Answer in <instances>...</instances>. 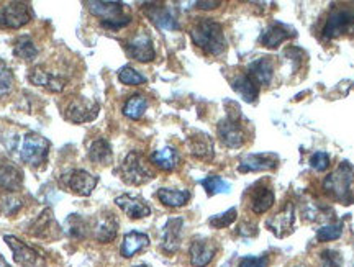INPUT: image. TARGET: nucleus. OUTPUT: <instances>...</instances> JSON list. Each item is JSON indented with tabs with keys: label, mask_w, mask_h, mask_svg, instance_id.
<instances>
[{
	"label": "nucleus",
	"mask_w": 354,
	"mask_h": 267,
	"mask_svg": "<svg viewBox=\"0 0 354 267\" xmlns=\"http://www.w3.org/2000/svg\"><path fill=\"white\" fill-rule=\"evenodd\" d=\"M190 38L197 48L210 56H220L227 50L223 26L212 19H198L190 28Z\"/></svg>",
	"instance_id": "1"
},
{
	"label": "nucleus",
	"mask_w": 354,
	"mask_h": 267,
	"mask_svg": "<svg viewBox=\"0 0 354 267\" xmlns=\"http://www.w3.org/2000/svg\"><path fill=\"white\" fill-rule=\"evenodd\" d=\"M353 184H354L353 166L349 163H342L333 172H331V174H328L325 179H323L322 189L325 190L326 195H330L331 199L336 200V202L349 205V203L354 200Z\"/></svg>",
	"instance_id": "2"
},
{
	"label": "nucleus",
	"mask_w": 354,
	"mask_h": 267,
	"mask_svg": "<svg viewBox=\"0 0 354 267\" xmlns=\"http://www.w3.org/2000/svg\"><path fill=\"white\" fill-rule=\"evenodd\" d=\"M88 12L100 20L102 26L110 30H120L123 26L130 25L131 17L123 12L120 2H91L86 3Z\"/></svg>",
	"instance_id": "3"
},
{
	"label": "nucleus",
	"mask_w": 354,
	"mask_h": 267,
	"mask_svg": "<svg viewBox=\"0 0 354 267\" xmlns=\"http://www.w3.org/2000/svg\"><path fill=\"white\" fill-rule=\"evenodd\" d=\"M118 172H120L123 182L130 185H143L154 177V172L149 169L143 154L138 153V151L128 153Z\"/></svg>",
	"instance_id": "4"
},
{
	"label": "nucleus",
	"mask_w": 354,
	"mask_h": 267,
	"mask_svg": "<svg viewBox=\"0 0 354 267\" xmlns=\"http://www.w3.org/2000/svg\"><path fill=\"white\" fill-rule=\"evenodd\" d=\"M50 141L37 133H28L20 146V158L21 161L28 166L37 167L46 163L48 154H50Z\"/></svg>",
	"instance_id": "5"
},
{
	"label": "nucleus",
	"mask_w": 354,
	"mask_h": 267,
	"mask_svg": "<svg viewBox=\"0 0 354 267\" xmlns=\"http://www.w3.org/2000/svg\"><path fill=\"white\" fill-rule=\"evenodd\" d=\"M33 19V10L30 3L10 2L0 8V28L19 30Z\"/></svg>",
	"instance_id": "6"
},
{
	"label": "nucleus",
	"mask_w": 354,
	"mask_h": 267,
	"mask_svg": "<svg viewBox=\"0 0 354 267\" xmlns=\"http://www.w3.org/2000/svg\"><path fill=\"white\" fill-rule=\"evenodd\" d=\"M354 24V6L335 7L326 19V24L323 26V38L333 39L339 35L346 33L349 26Z\"/></svg>",
	"instance_id": "7"
},
{
	"label": "nucleus",
	"mask_w": 354,
	"mask_h": 267,
	"mask_svg": "<svg viewBox=\"0 0 354 267\" xmlns=\"http://www.w3.org/2000/svg\"><path fill=\"white\" fill-rule=\"evenodd\" d=\"M238 115L230 113L227 118L221 120L218 128H216L220 141L230 149H238L246 143V131L238 120Z\"/></svg>",
	"instance_id": "8"
},
{
	"label": "nucleus",
	"mask_w": 354,
	"mask_h": 267,
	"mask_svg": "<svg viewBox=\"0 0 354 267\" xmlns=\"http://www.w3.org/2000/svg\"><path fill=\"white\" fill-rule=\"evenodd\" d=\"M294 221H295V207L292 202H287L281 210L274 213V215L266 221V226H268V230L271 231L274 237L286 238L287 234L292 233Z\"/></svg>",
	"instance_id": "9"
},
{
	"label": "nucleus",
	"mask_w": 354,
	"mask_h": 267,
	"mask_svg": "<svg viewBox=\"0 0 354 267\" xmlns=\"http://www.w3.org/2000/svg\"><path fill=\"white\" fill-rule=\"evenodd\" d=\"M99 115V104L97 102L82 99H74L66 107L64 117L73 123H87L92 122Z\"/></svg>",
	"instance_id": "10"
},
{
	"label": "nucleus",
	"mask_w": 354,
	"mask_h": 267,
	"mask_svg": "<svg viewBox=\"0 0 354 267\" xmlns=\"http://www.w3.org/2000/svg\"><path fill=\"white\" fill-rule=\"evenodd\" d=\"M127 51L130 57L138 62H151L156 57L151 37L146 31H138L130 42L127 43Z\"/></svg>",
	"instance_id": "11"
},
{
	"label": "nucleus",
	"mask_w": 354,
	"mask_h": 267,
	"mask_svg": "<svg viewBox=\"0 0 354 267\" xmlns=\"http://www.w3.org/2000/svg\"><path fill=\"white\" fill-rule=\"evenodd\" d=\"M184 220L179 217L169 218L161 233V249L166 255H174L179 251L180 239H183Z\"/></svg>",
	"instance_id": "12"
},
{
	"label": "nucleus",
	"mask_w": 354,
	"mask_h": 267,
	"mask_svg": "<svg viewBox=\"0 0 354 267\" xmlns=\"http://www.w3.org/2000/svg\"><path fill=\"white\" fill-rule=\"evenodd\" d=\"M28 79L35 86L46 87L51 92H63L66 89V84H68V79L56 73H51L44 66H37V68L30 71Z\"/></svg>",
	"instance_id": "13"
},
{
	"label": "nucleus",
	"mask_w": 354,
	"mask_h": 267,
	"mask_svg": "<svg viewBox=\"0 0 354 267\" xmlns=\"http://www.w3.org/2000/svg\"><path fill=\"white\" fill-rule=\"evenodd\" d=\"M3 239H6L8 248L12 249L13 259H15L17 264H20L24 267H38L39 264H41V256H39L33 248L26 246L25 243H21L19 238L8 237L7 234Z\"/></svg>",
	"instance_id": "14"
},
{
	"label": "nucleus",
	"mask_w": 354,
	"mask_h": 267,
	"mask_svg": "<svg viewBox=\"0 0 354 267\" xmlns=\"http://www.w3.org/2000/svg\"><path fill=\"white\" fill-rule=\"evenodd\" d=\"M216 251L218 248L210 239H196L189 248L190 264L194 267H207L214 261Z\"/></svg>",
	"instance_id": "15"
},
{
	"label": "nucleus",
	"mask_w": 354,
	"mask_h": 267,
	"mask_svg": "<svg viewBox=\"0 0 354 267\" xmlns=\"http://www.w3.org/2000/svg\"><path fill=\"white\" fill-rule=\"evenodd\" d=\"M24 185V174L19 167L6 158H0V189L17 192Z\"/></svg>",
	"instance_id": "16"
},
{
	"label": "nucleus",
	"mask_w": 354,
	"mask_h": 267,
	"mask_svg": "<svg viewBox=\"0 0 354 267\" xmlns=\"http://www.w3.org/2000/svg\"><path fill=\"white\" fill-rule=\"evenodd\" d=\"M279 164V158L276 154L263 153V154H248L238 166L240 172H259V171H272Z\"/></svg>",
	"instance_id": "17"
},
{
	"label": "nucleus",
	"mask_w": 354,
	"mask_h": 267,
	"mask_svg": "<svg viewBox=\"0 0 354 267\" xmlns=\"http://www.w3.org/2000/svg\"><path fill=\"white\" fill-rule=\"evenodd\" d=\"M118 208H122L131 220H140V218H146L151 215V208L143 199L131 197V195H120V197L115 199Z\"/></svg>",
	"instance_id": "18"
},
{
	"label": "nucleus",
	"mask_w": 354,
	"mask_h": 267,
	"mask_svg": "<svg viewBox=\"0 0 354 267\" xmlns=\"http://www.w3.org/2000/svg\"><path fill=\"white\" fill-rule=\"evenodd\" d=\"M118 233V221L113 213H104L97 218L94 226V238L99 243H112L117 238Z\"/></svg>",
	"instance_id": "19"
},
{
	"label": "nucleus",
	"mask_w": 354,
	"mask_h": 267,
	"mask_svg": "<svg viewBox=\"0 0 354 267\" xmlns=\"http://www.w3.org/2000/svg\"><path fill=\"white\" fill-rule=\"evenodd\" d=\"M145 13L146 17H148V19L158 26V28L167 30V31H176L180 28V25L177 24L174 13H172L167 7H161V6L146 7Z\"/></svg>",
	"instance_id": "20"
},
{
	"label": "nucleus",
	"mask_w": 354,
	"mask_h": 267,
	"mask_svg": "<svg viewBox=\"0 0 354 267\" xmlns=\"http://www.w3.org/2000/svg\"><path fill=\"white\" fill-rule=\"evenodd\" d=\"M232 89L248 104H253L259 97V84L250 74H238L232 81Z\"/></svg>",
	"instance_id": "21"
},
{
	"label": "nucleus",
	"mask_w": 354,
	"mask_h": 267,
	"mask_svg": "<svg viewBox=\"0 0 354 267\" xmlns=\"http://www.w3.org/2000/svg\"><path fill=\"white\" fill-rule=\"evenodd\" d=\"M190 154L196 156L202 161H212L214 159V141L205 133H196L189 138L187 141Z\"/></svg>",
	"instance_id": "22"
},
{
	"label": "nucleus",
	"mask_w": 354,
	"mask_h": 267,
	"mask_svg": "<svg viewBox=\"0 0 354 267\" xmlns=\"http://www.w3.org/2000/svg\"><path fill=\"white\" fill-rule=\"evenodd\" d=\"M97 182H99V179H97L95 176L88 174L87 171L79 169V171H74L73 174H71L68 185L74 194L82 195V197H88V195L92 194V190L95 189Z\"/></svg>",
	"instance_id": "23"
},
{
	"label": "nucleus",
	"mask_w": 354,
	"mask_h": 267,
	"mask_svg": "<svg viewBox=\"0 0 354 267\" xmlns=\"http://www.w3.org/2000/svg\"><path fill=\"white\" fill-rule=\"evenodd\" d=\"M248 74L254 79L259 86H269L274 77V61L272 57H259L253 61L248 68Z\"/></svg>",
	"instance_id": "24"
},
{
	"label": "nucleus",
	"mask_w": 354,
	"mask_h": 267,
	"mask_svg": "<svg viewBox=\"0 0 354 267\" xmlns=\"http://www.w3.org/2000/svg\"><path fill=\"white\" fill-rule=\"evenodd\" d=\"M290 37H294V33L287 28L286 25H281V24H274L269 26L268 30L264 31L263 35H261V44H263L264 48H269V50H274V48L281 46L282 43L287 42Z\"/></svg>",
	"instance_id": "25"
},
{
	"label": "nucleus",
	"mask_w": 354,
	"mask_h": 267,
	"mask_svg": "<svg viewBox=\"0 0 354 267\" xmlns=\"http://www.w3.org/2000/svg\"><path fill=\"white\" fill-rule=\"evenodd\" d=\"M148 246H149L148 234L140 233V231H130V233H127L125 238H123L120 252L123 257H133L136 252L143 251V249Z\"/></svg>",
	"instance_id": "26"
},
{
	"label": "nucleus",
	"mask_w": 354,
	"mask_h": 267,
	"mask_svg": "<svg viewBox=\"0 0 354 267\" xmlns=\"http://www.w3.org/2000/svg\"><path fill=\"white\" fill-rule=\"evenodd\" d=\"M274 192L271 187H256V189L251 192V210H253L256 215H263L274 205Z\"/></svg>",
	"instance_id": "27"
},
{
	"label": "nucleus",
	"mask_w": 354,
	"mask_h": 267,
	"mask_svg": "<svg viewBox=\"0 0 354 267\" xmlns=\"http://www.w3.org/2000/svg\"><path fill=\"white\" fill-rule=\"evenodd\" d=\"M151 163L159 169H162V171L171 172L180 164V154L171 146H166V148L154 151L151 154Z\"/></svg>",
	"instance_id": "28"
},
{
	"label": "nucleus",
	"mask_w": 354,
	"mask_h": 267,
	"mask_svg": "<svg viewBox=\"0 0 354 267\" xmlns=\"http://www.w3.org/2000/svg\"><path fill=\"white\" fill-rule=\"evenodd\" d=\"M88 159L95 164H102V166H109L113 161V153L112 146L107 140L100 138V140H95L94 143L88 148Z\"/></svg>",
	"instance_id": "29"
},
{
	"label": "nucleus",
	"mask_w": 354,
	"mask_h": 267,
	"mask_svg": "<svg viewBox=\"0 0 354 267\" xmlns=\"http://www.w3.org/2000/svg\"><path fill=\"white\" fill-rule=\"evenodd\" d=\"M158 199L162 205L177 208L184 207L185 203L190 200L189 190H174V189H159L158 190Z\"/></svg>",
	"instance_id": "30"
},
{
	"label": "nucleus",
	"mask_w": 354,
	"mask_h": 267,
	"mask_svg": "<svg viewBox=\"0 0 354 267\" xmlns=\"http://www.w3.org/2000/svg\"><path fill=\"white\" fill-rule=\"evenodd\" d=\"M51 226H56L55 218H53V212L44 210L41 215H39L37 220L33 221V225L30 226L28 233L33 234V237H38V238H48L50 237Z\"/></svg>",
	"instance_id": "31"
},
{
	"label": "nucleus",
	"mask_w": 354,
	"mask_h": 267,
	"mask_svg": "<svg viewBox=\"0 0 354 267\" xmlns=\"http://www.w3.org/2000/svg\"><path fill=\"white\" fill-rule=\"evenodd\" d=\"M148 109V100L143 95H133L123 105V115L130 120H140Z\"/></svg>",
	"instance_id": "32"
},
{
	"label": "nucleus",
	"mask_w": 354,
	"mask_h": 267,
	"mask_svg": "<svg viewBox=\"0 0 354 267\" xmlns=\"http://www.w3.org/2000/svg\"><path fill=\"white\" fill-rule=\"evenodd\" d=\"M64 230L73 239H84L87 237L88 225L81 215H69L64 221Z\"/></svg>",
	"instance_id": "33"
},
{
	"label": "nucleus",
	"mask_w": 354,
	"mask_h": 267,
	"mask_svg": "<svg viewBox=\"0 0 354 267\" xmlns=\"http://www.w3.org/2000/svg\"><path fill=\"white\" fill-rule=\"evenodd\" d=\"M13 55L24 61H35L38 56V48L33 43V39L30 37H21L17 39L15 46H13Z\"/></svg>",
	"instance_id": "34"
},
{
	"label": "nucleus",
	"mask_w": 354,
	"mask_h": 267,
	"mask_svg": "<svg viewBox=\"0 0 354 267\" xmlns=\"http://www.w3.org/2000/svg\"><path fill=\"white\" fill-rule=\"evenodd\" d=\"M202 187L205 189V192L209 195H216V194H228L232 185L230 182H227L225 179H221L220 176H209L205 177L202 182Z\"/></svg>",
	"instance_id": "35"
},
{
	"label": "nucleus",
	"mask_w": 354,
	"mask_h": 267,
	"mask_svg": "<svg viewBox=\"0 0 354 267\" xmlns=\"http://www.w3.org/2000/svg\"><path fill=\"white\" fill-rule=\"evenodd\" d=\"M21 207H24V202H21L17 195H13L10 192L0 195V213H2V215H15V213H19L21 210Z\"/></svg>",
	"instance_id": "36"
},
{
	"label": "nucleus",
	"mask_w": 354,
	"mask_h": 267,
	"mask_svg": "<svg viewBox=\"0 0 354 267\" xmlns=\"http://www.w3.org/2000/svg\"><path fill=\"white\" fill-rule=\"evenodd\" d=\"M118 81L125 84V86H141V84L146 82V77L136 69L125 66V68L118 71Z\"/></svg>",
	"instance_id": "37"
},
{
	"label": "nucleus",
	"mask_w": 354,
	"mask_h": 267,
	"mask_svg": "<svg viewBox=\"0 0 354 267\" xmlns=\"http://www.w3.org/2000/svg\"><path fill=\"white\" fill-rule=\"evenodd\" d=\"M343 234V223H330L322 226L320 230H317V239L320 243L326 241H335V239L342 238Z\"/></svg>",
	"instance_id": "38"
},
{
	"label": "nucleus",
	"mask_w": 354,
	"mask_h": 267,
	"mask_svg": "<svg viewBox=\"0 0 354 267\" xmlns=\"http://www.w3.org/2000/svg\"><path fill=\"white\" fill-rule=\"evenodd\" d=\"M13 89V73L3 61H0V97L10 93Z\"/></svg>",
	"instance_id": "39"
},
{
	"label": "nucleus",
	"mask_w": 354,
	"mask_h": 267,
	"mask_svg": "<svg viewBox=\"0 0 354 267\" xmlns=\"http://www.w3.org/2000/svg\"><path fill=\"white\" fill-rule=\"evenodd\" d=\"M236 215H238L236 208H230V210H227L225 213H220V215L212 217L209 220V223H210V226H214V228H218V230L227 228V226H230L234 220H236Z\"/></svg>",
	"instance_id": "40"
},
{
	"label": "nucleus",
	"mask_w": 354,
	"mask_h": 267,
	"mask_svg": "<svg viewBox=\"0 0 354 267\" xmlns=\"http://www.w3.org/2000/svg\"><path fill=\"white\" fill-rule=\"evenodd\" d=\"M330 154L325 153V151H317V153L312 154L310 158V166L315 169L317 172H323L330 167Z\"/></svg>",
	"instance_id": "41"
},
{
	"label": "nucleus",
	"mask_w": 354,
	"mask_h": 267,
	"mask_svg": "<svg viewBox=\"0 0 354 267\" xmlns=\"http://www.w3.org/2000/svg\"><path fill=\"white\" fill-rule=\"evenodd\" d=\"M322 267H343V257L335 249H326L320 255Z\"/></svg>",
	"instance_id": "42"
},
{
	"label": "nucleus",
	"mask_w": 354,
	"mask_h": 267,
	"mask_svg": "<svg viewBox=\"0 0 354 267\" xmlns=\"http://www.w3.org/2000/svg\"><path fill=\"white\" fill-rule=\"evenodd\" d=\"M268 266H269V256L263 255L258 257H251V256L243 257V259H240V262H238L236 267H268Z\"/></svg>",
	"instance_id": "43"
},
{
	"label": "nucleus",
	"mask_w": 354,
	"mask_h": 267,
	"mask_svg": "<svg viewBox=\"0 0 354 267\" xmlns=\"http://www.w3.org/2000/svg\"><path fill=\"white\" fill-rule=\"evenodd\" d=\"M196 6L202 10H214V8L221 6V2H218V0H215V2H196Z\"/></svg>",
	"instance_id": "44"
},
{
	"label": "nucleus",
	"mask_w": 354,
	"mask_h": 267,
	"mask_svg": "<svg viewBox=\"0 0 354 267\" xmlns=\"http://www.w3.org/2000/svg\"><path fill=\"white\" fill-rule=\"evenodd\" d=\"M0 267H8V264H7V261L3 259L2 256H0Z\"/></svg>",
	"instance_id": "45"
},
{
	"label": "nucleus",
	"mask_w": 354,
	"mask_h": 267,
	"mask_svg": "<svg viewBox=\"0 0 354 267\" xmlns=\"http://www.w3.org/2000/svg\"><path fill=\"white\" fill-rule=\"evenodd\" d=\"M133 267H146V266H133Z\"/></svg>",
	"instance_id": "46"
}]
</instances>
